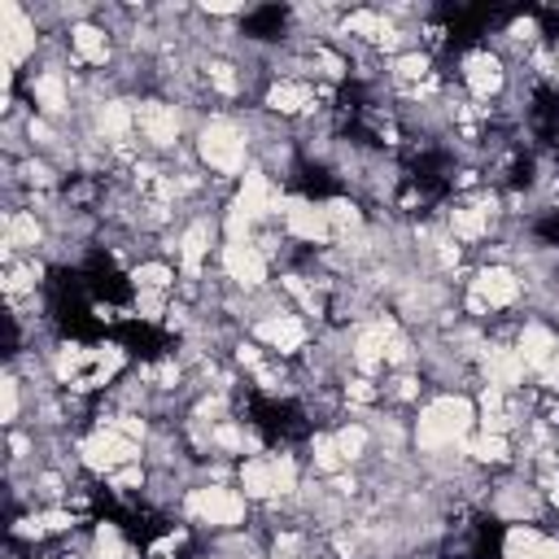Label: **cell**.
I'll use <instances>...</instances> for the list:
<instances>
[{
	"label": "cell",
	"instance_id": "6da1fadb",
	"mask_svg": "<svg viewBox=\"0 0 559 559\" xmlns=\"http://www.w3.org/2000/svg\"><path fill=\"white\" fill-rule=\"evenodd\" d=\"M192 153L210 179L240 183V175L253 166V135L236 109H214L192 131Z\"/></svg>",
	"mask_w": 559,
	"mask_h": 559
},
{
	"label": "cell",
	"instance_id": "7a4b0ae2",
	"mask_svg": "<svg viewBox=\"0 0 559 559\" xmlns=\"http://www.w3.org/2000/svg\"><path fill=\"white\" fill-rule=\"evenodd\" d=\"M253 502L236 489V485H192L179 502V520H188L201 537H214V533H236L245 524H253Z\"/></svg>",
	"mask_w": 559,
	"mask_h": 559
},
{
	"label": "cell",
	"instance_id": "3957f363",
	"mask_svg": "<svg viewBox=\"0 0 559 559\" xmlns=\"http://www.w3.org/2000/svg\"><path fill=\"white\" fill-rule=\"evenodd\" d=\"M485 515L498 520V524H542L550 515V502L533 485V476L511 467V472H493L489 498H485Z\"/></svg>",
	"mask_w": 559,
	"mask_h": 559
},
{
	"label": "cell",
	"instance_id": "277c9868",
	"mask_svg": "<svg viewBox=\"0 0 559 559\" xmlns=\"http://www.w3.org/2000/svg\"><path fill=\"white\" fill-rule=\"evenodd\" d=\"M454 83L463 87V96H472L480 105H498L511 87V66L489 44H472L454 57Z\"/></svg>",
	"mask_w": 559,
	"mask_h": 559
},
{
	"label": "cell",
	"instance_id": "5b68a950",
	"mask_svg": "<svg viewBox=\"0 0 559 559\" xmlns=\"http://www.w3.org/2000/svg\"><path fill=\"white\" fill-rule=\"evenodd\" d=\"M39 48H44V31L31 17V4L0 0V61H4V70L22 74L26 66L39 61Z\"/></svg>",
	"mask_w": 559,
	"mask_h": 559
},
{
	"label": "cell",
	"instance_id": "8992f818",
	"mask_svg": "<svg viewBox=\"0 0 559 559\" xmlns=\"http://www.w3.org/2000/svg\"><path fill=\"white\" fill-rule=\"evenodd\" d=\"M249 336L271 354V358H284V362H297L310 345H314V336H319V328L306 319V314H297L293 306L288 310H280V314H266V319H258L253 328H249Z\"/></svg>",
	"mask_w": 559,
	"mask_h": 559
},
{
	"label": "cell",
	"instance_id": "52a82bcc",
	"mask_svg": "<svg viewBox=\"0 0 559 559\" xmlns=\"http://www.w3.org/2000/svg\"><path fill=\"white\" fill-rule=\"evenodd\" d=\"M275 223H280L284 236H288L297 249H306V253H319V249L332 245V223H328V214H323V201H314V197H306V192H284V205H280V218H275Z\"/></svg>",
	"mask_w": 559,
	"mask_h": 559
},
{
	"label": "cell",
	"instance_id": "ba28073f",
	"mask_svg": "<svg viewBox=\"0 0 559 559\" xmlns=\"http://www.w3.org/2000/svg\"><path fill=\"white\" fill-rule=\"evenodd\" d=\"M214 271L236 288V293H262L275 284V271L271 262L258 253L253 240H223L218 245V258H214Z\"/></svg>",
	"mask_w": 559,
	"mask_h": 559
},
{
	"label": "cell",
	"instance_id": "9c48e42d",
	"mask_svg": "<svg viewBox=\"0 0 559 559\" xmlns=\"http://www.w3.org/2000/svg\"><path fill=\"white\" fill-rule=\"evenodd\" d=\"M467 293H476L493 310V319L524 310V280H520V271L511 262H480L472 271V280H467Z\"/></svg>",
	"mask_w": 559,
	"mask_h": 559
},
{
	"label": "cell",
	"instance_id": "30bf717a",
	"mask_svg": "<svg viewBox=\"0 0 559 559\" xmlns=\"http://www.w3.org/2000/svg\"><path fill=\"white\" fill-rule=\"evenodd\" d=\"M52 231L48 218L35 210H4L0 214V262H17V258H44Z\"/></svg>",
	"mask_w": 559,
	"mask_h": 559
},
{
	"label": "cell",
	"instance_id": "8fae6325",
	"mask_svg": "<svg viewBox=\"0 0 559 559\" xmlns=\"http://www.w3.org/2000/svg\"><path fill=\"white\" fill-rule=\"evenodd\" d=\"M236 489L253 502V507H271L280 498L275 489V467H271V450L266 454H249L236 463Z\"/></svg>",
	"mask_w": 559,
	"mask_h": 559
},
{
	"label": "cell",
	"instance_id": "7c38bea8",
	"mask_svg": "<svg viewBox=\"0 0 559 559\" xmlns=\"http://www.w3.org/2000/svg\"><path fill=\"white\" fill-rule=\"evenodd\" d=\"M332 437H336V445H341L345 467L362 472V467L376 459V432H371V424H367L362 415H345V419L332 428Z\"/></svg>",
	"mask_w": 559,
	"mask_h": 559
},
{
	"label": "cell",
	"instance_id": "4fadbf2b",
	"mask_svg": "<svg viewBox=\"0 0 559 559\" xmlns=\"http://www.w3.org/2000/svg\"><path fill=\"white\" fill-rule=\"evenodd\" d=\"M48 271H52L48 258H17V262H4V280H0L4 301H22V297L44 293Z\"/></svg>",
	"mask_w": 559,
	"mask_h": 559
},
{
	"label": "cell",
	"instance_id": "5bb4252c",
	"mask_svg": "<svg viewBox=\"0 0 559 559\" xmlns=\"http://www.w3.org/2000/svg\"><path fill=\"white\" fill-rule=\"evenodd\" d=\"M127 284H131V293H175L179 288V266L153 253V258H140L127 271Z\"/></svg>",
	"mask_w": 559,
	"mask_h": 559
},
{
	"label": "cell",
	"instance_id": "9a60e30c",
	"mask_svg": "<svg viewBox=\"0 0 559 559\" xmlns=\"http://www.w3.org/2000/svg\"><path fill=\"white\" fill-rule=\"evenodd\" d=\"M306 472H314L323 480L336 476V472H345V459H341V445H336L332 428H314L306 437Z\"/></svg>",
	"mask_w": 559,
	"mask_h": 559
},
{
	"label": "cell",
	"instance_id": "2e32d148",
	"mask_svg": "<svg viewBox=\"0 0 559 559\" xmlns=\"http://www.w3.org/2000/svg\"><path fill=\"white\" fill-rule=\"evenodd\" d=\"M550 528L542 524H502L498 533V559H537Z\"/></svg>",
	"mask_w": 559,
	"mask_h": 559
},
{
	"label": "cell",
	"instance_id": "e0dca14e",
	"mask_svg": "<svg viewBox=\"0 0 559 559\" xmlns=\"http://www.w3.org/2000/svg\"><path fill=\"white\" fill-rule=\"evenodd\" d=\"M0 397H4V428H17L22 424V402H26V380L13 371V367H4V380H0Z\"/></svg>",
	"mask_w": 559,
	"mask_h": 559
},
{
	"label": "cell",
	"instance_id": "ac0fdd59",
	"mask_svg": "<svg viewBox=\"0 0 559 559\" xmlns=\"http://www.w3.org/2000/svg\"><path fill=\"white\" fill-rule=\"evenodd\" d=\"M31 559H61V555H35V550H31Z\"/></svg>",
	"mask_w": 559,
	"mask_h": 559
}]
</instances>
